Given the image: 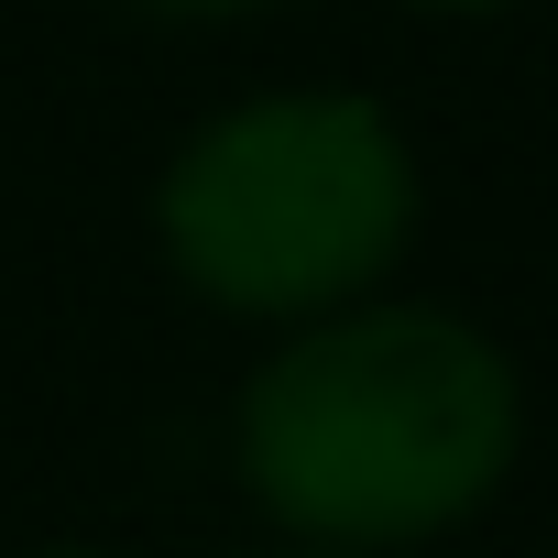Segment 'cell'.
I'll return each instance as SVG.
<instances>
[{
  "label": "cell",
  "instance_id": "6da1fadb",
  "mask_svg": "<svg viewBox=\"0 0 558 558\" xmlns=\"http://www.w3.org/2000/svg\"><path fill=\"white\" fill-rule=\"evenodd\" d=\"M525 449V384L493 329L416 296L296 318L230 395V471L296 547H384L471 525Z\"/></svg>",
  "mask_w": 558,
  "mask_h": 558
},
{
  "label": "cell",
  "instance_id": "7a4b0ae2",
  "mask_svg": "<svg viewBox=\"0 0 558 558\" xmlns=\"http://www.w3.org/2000/svg\"><path fill=\"white\" fill-rule=\"evenodd\" d=\"M416 241V143L362 88H252L208 110L154 175L165 274L252 329H296L384 274Z\"/></svg>",
  "mask_w": 558,
  "mask_h": 558
},
{
  "label": "cell",
  "instance_id": "3957f363",
  "mask_svg": "<svg viewBox=\"0 0 558 558\" xmlns=\"http://www.w3.org/2000/svg\"><path fill=\"white\" fill-rule=\"evenodd\" d=\"M132 12H154V23H230V12H252V0H132Z\"/></svg>",
  "mask_w": 558,
  "mask_h": 558
},
{
  "label": "cell",
  "instance_id": "277c9868",
  "mask_svg": "<svg viewBox=\"0 0 558 558\" xmlns=\"http://www.w3.org/2000/svg\"><path fill=\"white\" fill-rule=\"evenodd\" d=\"M23 558H121V547H88V536H56V547H23Z\"/></svg>",
  "mask_w": 558,
  "mask_h": 558
},
{
  "label": "cell",
  "instance_id": "5b68a950",
  "mask_svg": "<svg viewBox=\"0 0 558 558\" xmlns=\"http://www.w3.org/2000/svg\"><path fill=\"white\" fill-rule=\"evenodd\" d=\"M286 558H384V547H286Z\"/></svg>",
  "mask_w": 558,
  "mask_h": 558
},
{
  "label": "cell",
  "instance_id": "8992f818",
  "mask_svg": "<svg viewBox=\"0 0 558 558\" xmlns=\"http://www.w3.org/2000/svg\"><path fill=\"white\" fill-rule=\"evenodd\" d=\"M416 12H504V0H416Z\"/></svg>",
  "mask_w": 558,
  "mask_h": 558
}]
</instances>
